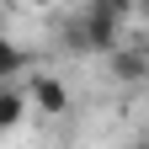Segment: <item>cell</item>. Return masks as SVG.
<instances>
[{
  "mask_svg": "<svg viewBox=\"0 0 149 149\" xmlns=\"http://www.w3.org/2000/svg\"><path fill=\"white\" fill-rule=\"evenodd\" d=\"M123 16L128 11H117L112 0H91V6L64 27V43L80 48V53H112L123 43Z\"/></svg>",
  "mask_w": 149,
  "mask_h": 149,
  "instance_id": "1",
  "label": "cell"
},
{
  "mask_svg": "<svg viewBox=\"0 0 149 149\" xmlns=\"http://www.w3.org/2000/svg\"><path fill=\"white\" fill-rule=\"evenodd\" d=\"M27 107H37L43 117H69V85L59 74H27Z\"/></svg>",
  "mask_w": 149,
  "mask_h": 149,
  "instance_id": "2",
  "label": "cell"
},
{
  "mask_svg": "<svg viewBox=\"0 0 149 149\" xmlns=\"http://www.w3.org/2000/svg\"><path fill=\"white\" fill-rule=\"evenodd\" d=\"M107 59H112V74H117L123 85H139V80H149V53H144V48H123V43H117Z\"/></svg>",
  "mask_w": 149,
  "mask_h": 149,
  "instance_id": "3",
  "label": "cell"
},
{
  "mask_svg": "<svg viewBox=\"0 0 149 149\" xmlns=\"http://www.w3.org/2000/svg\"><path fill=\"white\" fill-rule=\"evenodd\" d=\"M27 69H32V53H27V48H16L11 37L0 32V85L16 80V74H27Z\"/></svg>",
  "mask_w": 149,
  "mask_h": 149,
  "instance_id": "4",
  "label": "cell"
},
{
  "mask_svg": "<svg viewBox=\"0 0 149 149\" xmlns=\"http://www.w3.org/2000/svg\"><path fill=\"white\" fill-rule=\"evenodd\" d=\"M27 91H11V85H0V133H6V128H16V123H22L27 117Z\"/></svg>",
  "mask_w": 149,
  "mask_h": 149,
  "instance_id": "5",
  "label": "cell"
},
{
  "mask_svg": "<svg viewBox=\"0 0 149 149\" xmlns=\"http://www.w3.org/2000/svg\"><path fill=\"white\" fill-rule=\"evenodd\" d=\"M112 6H117V11H133V6H139V0H112Z\"/></svg>",
  "mask_w": 149,
  "mask_h": 149,
  "instance_id": "6",
  "label": "cell"
},
{
  "mask_svg": "<svg viewBox=\"0 0 149 149\" xmlns=\"http://www.w3.org/2000/svg\"><path fill=\"white\" fill-rule=\"evenodd\" d=\"M139 16H144V22H149V0H139Z\"/></svg>",
  "mask_w": 149,
  "mask_h": 149,
  "instance_id": "7",
  "label": "cell"
},
{
  "mask_svg": "<svg viewBox=\"0 0 149 149\" xmlns=\"http://www.w3.org/2000/svg\"><path fill=\"white\" fill-rule=\"evenodd\" d=\"M22 6H53V0H22Z\"/></svg>",
  "mask_w": 149,
  "mask_h": 149,
  "instance_id": "8",
  "label": "cell"
},
{
  "mask_svg": "<svg viewBox=\"0 0 149 149\" xmlns=\"http://www.w3.org/2000/svg\"><path fill=\"white\" fill-rule=\"evenodd\" d=\"M128 149H149V139H139V144H128Z\"/></svg>",
  "mask_w": 149,
  "mask_h": 149,
  "instance_id": "9",
  "label": "cell"
}]
</instances>
